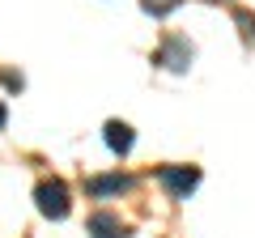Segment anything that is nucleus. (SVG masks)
<instances>
[{"mask_svg":"<svg viewBox=\"0 0 255 238\" xmlns=\"http://www.w3.org/2000/svg\"><path fill=\"white\" fill-rule=\"evenodd\" d=\"M34 200H38V213L43 217H51V221H64L68 217V187L60 183V179H43V183L34 187Z\"/></svg>","mask_w":255,"mask_h":238,"instance_id":"nucleus-1","label":"nucleus"},{"mask_svg":"<svg viewBox=\"0 0 255 238\" xmlns=\"http://www.w3.org/2000/svg\"><path fill=\"white\" fill-rule=\"evenodd\" d=\"M132 145H136L132 128L119 123V119H111V123H107V149H111V153H119V157H128V153H132Z\"/></svg>","mask_w":255,"mask_h":238,"instance_id":"nucleus-3","label":"nucleus"},{"mask_svg":"<svg viewBox=\"0 0 255 238\" xmlns=\"http://www.w3.org/2000/svg\"><path fill=\"white\" fill-rule=\"evenodd\" d=\"M145 4V13H153V17H166V13H174L183 4V0H140Z\"/></svg>","mask_w":255,"mask_h":238,"instance_id":"nucleus-7","label":"nucleus"},{"mask_svg":"<svg viewBox=\"0 0 255 238\" xmlns=\"http://www.w3.org/2000/svg\"><path fill=\"white\" fill-rule=\"evenodd\" d=\"M0 128H4V107H0Z\"/></svg>","mask_w":255,"mask_h":238,"instance_id":"nucleus-8","label":"nucleus"},{"mask_svg":"<svg viewBox=\"0 0 255 238\" xmlns=\"http://www.w3.org/2000/svg\"><path fill=\"white\" fill-rule=\"evenodd\" d=\"M187 60H191V47L183 43V38H170V43L157 51V64L174 68V73H183V68H187Z\"/></svg>","mask_w":255,"mask_h":238,"instance_id":"nucleus-4","label":"nucleus"},{"mask_svg":"<svg viewBox=\"0 0 255 238\" xmlns=\"http://www.w3.org/2000/svg\"><path fill=\"white\" fill-rule=\"evenodd\" d=\"M90 196H111V192H132V179L128 174H107V179H90Z\"/></svg>","mask_w":255,"mask_h":238,"instance_id":"nucleus-6","label":"nucleus"},{"mask_svg":"<svg viewBox=\"0 0 255 238\" xmlns=\"http://www.w3.org/2000/svg\"><path fill=\"white\" fill-rule=\"evenodd\" d=\"M157 179H162V187L170 192V200H187V196L200 187V170H196V166H162Z\"/></svg>","mask_w":255,"mask_h":238,"instance_id":"nucleus-2","label":"nucleus"},{"mask_svg":"<svg viewBox=\"0 0 255 238\" xmlns=\"http://www.w3.org/2000/svg\"><path fill=\"white\" fill-rule=\"evenodd\" d=\"M90 234L94 238H128V226L119 217H111V213H94L90 217Z\"/></svg>","mask_w":255,"mask_h":238,"instance_id":"nucleus-5","label":"nucleus"}]
</instances>
